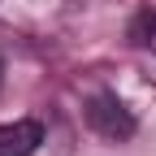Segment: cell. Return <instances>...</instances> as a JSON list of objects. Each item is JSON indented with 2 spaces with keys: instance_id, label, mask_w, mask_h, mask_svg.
<instances>
[{
  "instance_id": "cell-2",
  "label": "cell",
  "mask_w": 156,
  "mask_h": 156,
  "mask_svg": "<svg viewBox=\"0 0 156 156\" xmlns=\"http://www.w3.org/2000/svg\"><path fill=\"white\" fill-rule=\"evenodd\" d=\"M39 143H44L39 122H5L0 126V156H35Z\"/></svg>"
},
{
  "instance_id": "cell-4",
  "label": "cell",
  "mask_w": 156,
  "mask_h": 156,
  "mask_svg": "<svg viewBox=\"0 0 156 156\" xmlns=\"http://www.w3.org/2000/svg\"><path fill=\"white\" fill-rule=\"evenodd\" d=\"M0 78H5V61H0Z\"/></svg>"
},
{
  "instance_id": "cell-1",
  "label": "cell",
  "mask_w": 156,
  "mask_h": 156,
  "mask_svg": "<svg viewBox=\"0 0 156 156\" xmlns=\"http://www.w3.org/2000/svg\"><path fill=\"white\" fill-rule=\"evenodd\" d=\"M87 122L95 134H104V139H130L134 134V117L130 108L117 100V95H95L87 104Z\"/></svg>"
},
{
  "instance_id": "cell-3",
  "label": "cell",
  "mask_w": 156,
  "mask_h": 156,
  "mask_svg": "<svg viewBox=\"0 0 156 156\" xmlns=\"http://www.w3.org/2000/svg\"><path fill=\"white\" fill-rule=\"evenodd\" d=\"M130 39L139 44L143 52H156V9H143L130 26Z\"/></svg>"
}]
</instances>
